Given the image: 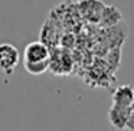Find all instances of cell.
<instances>
[{
    "label": "cell",
    "instance_id": "6",
    "mask_svg": "<svg viewBox=\"0 0 134 131\" xmlns=\"http://www.w3.org/2000/svg\"><path fill=\"white\" fill-rule=\"evenodd\" d=\"M125 128H127V130H130V131H134V108H131V112H130V115H128Z\"/></svg>",
    "mask_w": 134,
    "mask_h": 131
},
{
    "label": "cell",
    "instance_id": "5",
    "mask_svg": "<svg viewBox=\"0 0 134 131\" xmlns=\"http://www.w3.org/2000/svg\"><path fill=\"white\" fill-rule=\"evenodd\" d=\"M49 64L51 61L36 62V64H23V65L27 73H30V75H42L43 72H46L49 69Z\"/></svg>",
    "mask_w": 134,
    "mask_h": 131
},
{
    "label": "cell",
    "instance_id": "2",
    "mask_svg": "<svg viewBox=\"0 0 134 131\" xmlns=\"http://www.w3.org/2000/svg\"><path fill=\"white\" fill-rule=\"evenodd\" d=\"M45 61H51V50L46 43L38 41L26 45L23 52V64H36Z\"/></svg>",
    "mask_w": 134,
    "mask_h": 131
},
{
    "label": "cell",
    "instance_id": "4",
    "mask_svg": "<svg viewBox=\"0 0 134 131\" xmlns=\"http://www.w3.org/2000/svg\"><path fill=\"white\" fill-rule=\"evenodd\" d=\"M113 104L120 107H133L134 89L131 85H121L113 94Z\"/></svg>",
    "mask_w": 134,
    "mask_h": 131
},
{
    "label": "cell",
    "instance_id": "1",
    "mask_svg": "<svg viewBox=\"0 0 134 131\" xmlns=\"http://www.w3.org/2000/svg\"><path fill=\"white\" fill-rule=\"evenodd\" d=\"M20 62V53L18 48L10 43H0V72L12 75Z\"/></svg>",
    "mask_w": 134,
    "mask_h": 131
},
{
    "label": "cell",
    "instance_id": "3",
    "mask_svg": "<svg viewBox=\"0 0 134 131\" xmlns=\"http://www.w3.org/2000/svg\"><path fill=\"white\" fill-rule=\"evenodd\" d=\"M133 107H120V105H114L108 111V119H110L111 125L117 130H124L125 124H127L128 115L131 112Z\"/></svg>",
    "mask_w": 134,
    "mask_h": 131
}]
</instances>
